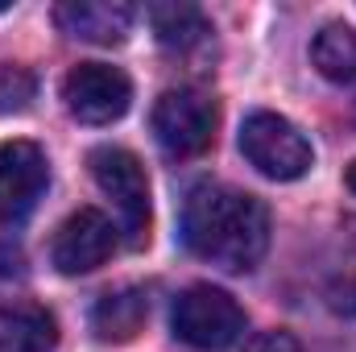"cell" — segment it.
Returning <instances> with one entry per match:
<instances>
[{"label":"cell","mask_w":356,"mask_h":352,"mask_svg":"<svg viewBox=\"0 0 356 352\" xmlns=\"http://www.w3.org/2000/svg\"><path fill=\"white\" fill-rule=\"evenodd\" d=\"M182 245L228 273H249L269 249V207L228 182H199L182 199Z\"/></svg>","instance_id":"6da1fadb"},{"label":"cell","mask_w":356,"mask_h":352,"mask_svg":"<svg viewBox=\"0 0 356 352\" xmlns=\"http://www.w3.org/2000/svg\"><path fill=\"white\" fill-rule=\"evenodd\" d=\"M170 328L186 349L224 352L245 336V311L220 286H186L170 307Z\"/></svg>","instance_id":"7a4b0ae2"},{"label":"cell","mask_w":356,"mask_h":352,"mask_svg":"<svg viewBox=\"0 0 356 352\" xmlns=\"http://www.w3.org/2000/svg\"><path fill=\"white\" fill-rule=\"evenodd\" d=\"M241 154L257 175L273 182H294L315 166V150L302 129L277 112H249L241 120Z\"/></svg>","instance_id":"3957f363"},{"label":"cell","mask_w":356,"mask_h":352,"mask_svg":"<svg viewBox=\"0 0 356 352\" xmlns=\"http://www.w3.org/2000/svg\"><path fill=\"white\" fill-rule=\"evenodd\" d=\"M88 166L95 186L112 199V211H116V224H120L124 241L133 249H141L145 237H149V178H145V166L137 162V154H129L120 145L91 150Z\"/></svg>","instance_id":"277c9868"},{"label":"cell","mask_w":356,"mask_h":352,"mask_svg":"<svg viewBox=\"0 0 356 352\" xmlns=\"http://www.w3.org/2000/svg\"><path fill=\"white\" fill-rule=\"evenodd\" d=\"M216 104L195 88H170L154 104V137L170 158H195L216 137Z\"/></svg>","instance_id":"5b68a950"},{"label":"cell","mask_w":356,"mask_h":352,"mask_svg":"<svg viewBox=\"0 0 356 352\" xmlns=\"http://www.w3.org/2000/svg\"><path fill=\"white\" fill-rule=\"evenodd\" d=\"M63 99L67 112L83 125H112L129 112L133 104V83L120 67L108 63H79L63 79Z\"/></svg>","instance_id":"8992f818"},{"label":"cell","mask_w":356,"mask_h":352,"mask_svg":"<svg viewBox=\"0 0 356 352\" xmlns=\"http://www.w3.org/2000/svg\"><path fill=\"white\" fill-rule=\"evenodd\" d=\"M116 249V228L104 211L95 207H79L75 216H67L50 241V262L58 273L67 278H79V273H91L112 257Z\"/></svg>","instance_id":"52a82bcc"},{"label":"cell","mask_w":356,"mask_h":352,"mask_svg":"<svg viewBox=\"0 0 356 352\" xmlns=\"http://www.w3.org/2000/svg\"><path fill=\"white\" fill-rule=\"evenodd\" d=\"M50 182L46 154L33 141H0V224H21Z\"/></svg>","instance_id":"ba28073f"},{"label":"cell","mask_w":356,"mask_h":352,"mask_svg":"<svg viewBox=\"0 0 356 352\" xmlns=\"http://www.w3.org/2000/svg\"><path fill=\"white\" fill-rule=\"evenodd\" d=\"M54 21L67 38L91 46H120L137 21V8L129 0H63L54 8Z\"/></svg>","instance_id":"9c48e42d"},{"label":"cell","mask_w":356,"mask_h":352,"mask_svg":"<svg viewBox=\"0 0 356 352\" xmlns=\"http://www.w3.org/2000/svg\"><path fill=\"white\" fill-rule=\"evenodd\" d=\"M145 315H149L145 290L141 286H120V290H108L91 307V332L104 344H129L145 328Z\"/></svg>","instance_id":"30bf717a"},{"label":"cell","mask_w":356,"mask_h":352,"mask_svg":"<svg viewBox=\"0 0 356 352\" xmlns=\"http://www.w3.org/2000/svg\"><path fill=\"white\" fill-rule=\"evenodd\" d=\"M149 25L162 50L170 54H195L211 42V21L203 17V8L166 0V4H149Z\"/></svg>","instance_id":"8fae6325"},{"label":"cell","mask_w":356,"mask_h":352,"mask_svg":"<svg viewBox=\"0 0 356 352\" xmlns=\"http://www.w3.org/2000/svg\"><path fill=\"white\" fill-rule=\"evenodd\" d=\"M58 323L38 303H0V352H50Z\"/></svg>","instance_id":"7c38bea8"},{"label":"cell","mask_w":356,"mask_h":352,"mask_svg":"<svg viewBox=\"0 0 356 352\" xmlns=\"http://www.w3.org/2000/svg\"><path fill=\"white\" fill-rule=\"evenodd\" d=\"M311 63L323 79L332 83H353L356 79V33L344 21H332L315 33L311 42Z\"/></svg>","instance_id":"4fadbf2b"},{"label":"cell","mask_w":356,"mask_h":352,"mask_svg":"<svg viewBox=\"0 0 356 352\" xmlns=\"http://www.w3.org/2000/svg\"><path fill=\"white\" fill-rule=\"evenodd\" d=\"M38 79L25 67H0V116H17L33 104Z\"/></svg>","instance_id":"5bb4252c"},{"label":"cell","mask_w":356,"mask_h":352,"mask_svg":"<svg viewBox=\"0 0 356 352\" xmlns=\"http://www.w3.org/2000/svg\"><path fill=\"white\" fill-rule=\"evenodd\" d=\"M245 352H307L290 332H257L249 344H245Z\"/></svg>","instance_id":"9a60e30c"},{"label":"cell","mask_w":356,"mask_h":352,"mask_svg":"<svg viewBox=\"0 0 356 352\" xmlns=\"http://www.w3.org/2000/svg\"><path fill=\"white\" fill-rule=\"evenodd\" d=\"M21 273H25V257H21V249H13V245L0 241V282H13V278H21Z\"/></svg>","instance_id":"2e32d148"},{"label":"cell","mask_w":356,"mask_h":352,"mask_svg":"<svg viewBox=\"0 0 356 352\" xmlns=\"http://www.w3.org/2000/svg\"><path fill=\"white\" fill-rule=\"evenodd\" d=\"M344 182H348V191H353V195H356V162H353V166H348V175H344Z\"/></svg>","instance_id":"e0dca14e"}]
</instances>
